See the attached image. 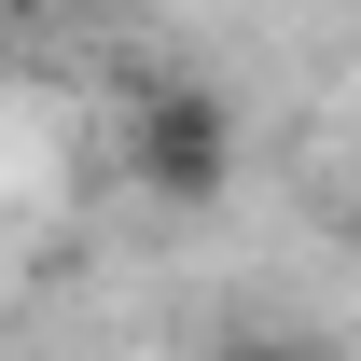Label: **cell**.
I'll list each match as a JSON object with an SVG mask.
<instances>
[{
  "instance_id": "2",
  "label": "cell",
  "mask_w": 361,
  "mask_h": 361,
  "mask_svg": "<svg viewBox=\"0 0 361 361\" xmlns=\"http://www.w3.org/2000/svg\"><path fill=\"white\" fill-rule=\"evenodd\" d=\"M223 361H334V348H306V334H223Z\"/></svg>"
},
{
  "instance_id": "1",
  "label": "cell",
  "mask_w": 361,
  "mask_h": 361,
  "mask_svg": "<svg viewBox=\"0 0 361 361\" xmlns=\"http://www.w3.org/2000/svg\"><path fill=\"white\" fill-rule=\"evenodd\" d=\"M126 167L153 180L167 209H209V195L236 180V111H223L209 84H153L139 126H126Z\"/></svg>"
}]
</instances>
